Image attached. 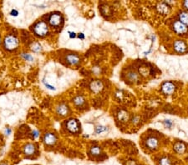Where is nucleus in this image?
Returning <instances> with one entry per match:
<instances>
[{
	"label": "nucleus",
	"mask_w": 188,
	"mask_h": 165,
	"mask_svg": "<svg viewBox=\"0 0 188 165\" xmlns=\"http://www.w3.org/2000/svg\"><path fill=\"white\" fill-rule=\"evenodd\" d=\"M4 45L5 48L9 50H13L15 49L19 45V41L14 36H8L5 38L4 40Z\"/></svg>",
	"instance_id": "nucleus-1"
},
{
	"label": "nucleus",
	"mask_w": 188,
	"mask_h": 165,
	"mask_svg": "<svg viewBox=\"0 0 188 165\" xmlns=\"http://www.w3.org/2000/svg\"><path fill=\"white\" fill-rule=\"evenodd\" d=\"M34 32L39 36H44L45 34H47L48 33L47 24L44 22L38 23L34 27Z\"/></svg>",
	"instance_id": "nucleus-2"
},
{
	"label": "nucleus",
	"mask_w": 188,
	"mask_h": 165,
	"mask_svg": "<svg viewBox=\"0 0 188 165\" xmlns=\"http://www.w3.org/2000/svg\"><path fill=\"white\" fill-rule=\"evenodd\" d=\"M173 29L178 34H185L187 32V27L180 21H176L173 23Z\"/></svg>",
	"instance_id": "nucleus-3"
},
{
	"label": "nucleus",
	"mask_w": 188,
	"mask_h": 165,
	"mask_svg": "<svg viewBox=\"0 0 188 165\" xmlns=\"http://www.w3.org/2000/svg\"><path fill=\"white\" fill-rule=\"evenodd\" d=\"M162 89L163 93L170 95V94L174 93V91H175V89H176V87H175V85L173 84L172 82H166L162 84Z\"/></svg>",
	"instance_id": "nucleus-4"
},
{
	"label": "nucleus",
	"mask_w": 188,
	"mask_h": 165,
	"mask_svg": "<svg viewBox=\"0 0 188 165\" xmlns=\"http://www.w3.org/2000/svg\"><path fill=\"white\" fill-rule=\"evenodd\" d=\"M174 48L177 53H182L186 52V50H187V45L182 40H177L174 43Z\"/></svg>",
	"instance_id": "nucleus-5"
},
{
	"label": "nucleus",
	"mask_w": 188,
	"mask_h": 165,
	"mask_svg": "<svg viewBox=\"0 0 188 165\" xmlns=\"http://www.w3.org/2000/svg\"><path fill=\"white\" fill-rule=\"evenodd\" d=\"M62 20V17L59 14H52L51 17L49 18V23L52 26H58L60 24Z\"/></svg>",
	"instance_id": "nucleus-6"
},
{
	"label": "nucleus",
	"mask_w": 188,
	"mask_h": 165,
	"mask_svg": "<svg viewBox=\"0 0 188 165\" xmlns=\"http://www.w3.org/2000/svg\"><path fill=\"white\" fill-rule=\"evenodd\" d=\"M67 128L68 129L72 132V133H76L79 130V124L78 122L74 119H70L67 124Z\"/></svg>",
	"instance_id": "nucleus-7"
},
{
	"label": "nucleus",
	"mask_w": 188,
	"mask_h": 165,
	"mask_svg": "<svg viewBox=\"0 0 188 165\" xmlns=\"http://www.w3.org/2000/svg\"><path fill=\"white\" fill-rule=\"evenodd\" d=\"M90 88L94 93H99V91L102 90V88H103V83L99 80L93 81L90 83Z\"/></svg>",
	"instance_id": "nucleus-8"
},
{
	"label": "nucleus",
	"mask_w": 188,
	"mask_h": 165,
	"mask_svg": "<svg viewBox=\"0 0 188 165\" xmlns=\"http://www.w3.org/2000/svg\"><path fill=\"white\" fill-rule=\"evenodd\" d=\"M44 141L47 145H53L56 142V137L53 134H46L44 136Z\"/></svg>",
	"instance_id": "nucleus-9"
},
{
	"label": "nucleus",
	"mask_w": 188,
	"mask_h": 165,
	"mask_svg": "<svg viewBox=\"0 0 188 165\" xmlns=\"http://www.w3.org/2000/svg\"><path fill=\"white\" fill-rule=\"evenodd\" d=\"M146 145L149 149H157V147L158 146V140L156 138H153V137L149 138L146 141Z\"/></svg>",
	"instance_id": "nucleus-10"
},
{
	"label": "nucleus",
	"mask_w": 188,
	"mask_h": 165,
	"mask_svg": "<svg viewBox=\"0 0 188 165\" xmlns=\"http://www.w3.org/2000/svg\"><path fill=\"white\" fill-rule=\"evenodd\" d=\"M157 9H158V10L159 12L162 14H167L169 12H170V7L168 4H165V3H162V4H160L158 7H157Z\"/></svg>",
	"instance_id": "nucleus-11"
},
{
	"label": "nucleus",
	"mask_w": 188,
	"mask_h": 165,
	"mask_svg": "<svg viewBox=\"0 0 188 165\" xmlns=\"http://www.w3.org/2000/svg\"><path fill=\"white\" fill-rule=\"evenodd\" d=\"M68 112V107H67L66 105H64V104H60L57 108V113L59 114V115H61V116H65V115H67Z\"/></svg>",
	"instance_id": "nucleus-12"
},
{
	"label": "nucleus",
	"mask_w": 188,
	"mask_h": 165,
	"mask_svg": "<svg viewBox=\"0 0 188 165\" xmlns=\"http://www.w3.org/2000/svg\"><path fill=\"white\" fill-rule=\"evenodd\" d=\"M66 60L70 64H77L79 62V58L78 56L74 55V54H69L68 56L66 57Z\"/></svg>",
	"instance_id": "nucleus-13"
},
{
	"label": "nucleus",
	"mask_w": 188,
	"mask_h": 165,
	"mask_svg": "<svg viewBox=\"0 0 188 165\" xmlns=\"http://www.w3.org/2000/svg\"><path fill=\"white\" fill-rule=\"evenodd\" d=\"M179 19H180V22L182 23L183 24H185L186 26L188 25V13H187V12L180 13Z\"/></svg>",
	"instance_id": "nucleus-14"
},
{
	"label": "nucleus",
	"mask_w": 188,
	"mask_h": 165,
	"mask_svg": "<svg viewBox=\"0 0 188 165\" xmlns=\"http://www.w3.org/2000/svg\"><path fill=\"white\" fill-rule=\"evenodd\" d=\"M35 151V147L32 144H29L24 147V154L27 155H32Z\"/></svg>",
	"instance_id": "nucleus-15"
},
{
	"label": "nucleus",
	"mask_w": 188,
	"mask_h": 165,
	"mask_svg": "<svg viewBox=\"0 0 188 165\" xmlns=\"http://www.w3.org/2000/svg\"><path fill=\"white\" fill-rule=\"evenodd\" d=\"M185 149H186V147L182 143H177L174 146V149L178 154H183L184 151H185Z\"/></svg>",
	"instance_id": "nucleus-16"
},
{
	"label": "nucleus",
	"mask_w": 188,
	"mask_h": 165,
	"mask_svg": "<svg viewBox=\"0 0 188 165\" xmlns=\"http://www.w3.org/2000/svg\"><path fill=\"white\" fill-rule=\"evenodd\" d=\"M118 118L120 119V121H122V122H125V121H127L128 120V118H129V115L128 114L124 111V110H121L120 111L119 113H118Z\"/></svg>",
	"instance_id": "nucleus-17"
},
{
	"label": "nucleus",
	"mask_w": 188,
	"mask_h": 165,
	"mask_svg": "<svg viewBox=\"0 0 188 165\" xmlns=\"http://www.w3.org/2000/svg\"><path fill=\"white\" fill-rule=\"evenodd\" d=\"M84 102V98L82 97H80V96H78V97H76V98L74 99V103H75V105H77V106L82 105Z\"/></svg>",
	"instance_id": "nucleus-18"
},
{
	"label": "nucleus",
	"mask_w": 188,
	"mask_h": 165,
	"mask_svg": "<svg viewBox=\"0 0 188 165\" xmlns=\"http://www.w3.org/2000/svg\"><path fill=\"white\" fill-rule=\"evenodd\" d=\"M31 49L34 52H39V51H41L42 47L39 43H34V44L32 45Z\"/></svg>",
	"instance_id": "nucleus-19"
},
{
	"label": "nucleus",
	"mask_w": 188,
	"mask_h": 165,
	"mask_svg": "<svg viewBox=\"0 0 188 165\" xmlns=\"http://www.w3.org/2000/svg\"><path fill=\"white\" fill-rule=\"evenodd\" d=\"M160 165H172V163H171L169 159L162 158V159L160 160Z\"/></svg>",
	"instance_id": "nucleus-20"
},
{
	"label": "nucleus",
	"mask_w": 188,
	"mask_h": 165,
	"mask_svg": "<svg viewBox=\"0 0 188 165\" xmlns=\"http://www.w3.org/2000/svg\"><path fill=\"white\" fill-rule=\"evenodd\" d=\"M106 127H103V126H98V127H96V129H95V132L97 133V134H100V133H103L104 131H106Z\"/></svg>",
	"instance_id": "nucleus-21"
},
{
	"label": "nucleus",
	"mask_w": 188,
	"mask_h": 165,
	"mask_svg": "<svg viewBox=\"0 0 188 165\" xmlns=\"http://www.w3.org/2000/svg\"><path fill=\"white\" fill-rule=\"evenodd\" d=\"M22 57L24 58L25 60L29 61V62H31V61H33V59H34V58L32 57L31 55L27 54V53H23V54H22Z\"/></svg>",
	"instance_id": "nucleus-22"
},
{
	"label": "nucleus",
	"mask_w": 188,
	"mask_h": 165,
	"mask_svg": "<svg viewBox=\"0 0 188 165\" xmlns=\"http://www.w3.org/2000/svg\"><path fill=\"white\" fill-rule=\"evenodd\" d=\"M91 153L94 155H98L100 154V149L99 147H93L91 149Z\"/></svg>",
	"instance_id": "nucleus-23"
},
{
	"label": "nucleus",
	"mask_w": 188,
	"mask_h": 165,
	"mask_svg": "<svg viewBox=\"0 0 188 165\" xmlns=\"http://www.w3.org/2000/svg\"><path fill=\"white\" fill-rule=\"evenodd\" d=\"M165 124H166V126H167V128H170V127L172 125V123L170 120H166V121H165Z\"/></svg>",
	"instance_id": "nucleus-24"
},
{
	"label": "nucleus",
	"mask_w": 188,
	"mask_h": 165,
	"mask_svg": "<svg viewBox=\"0 0 188 165\" xmlns=\"http://www.w3.org/2000/svg\"><path fill=\"white\" fill-rule=\"evenodd\" d=\"M19 14V13H18V11L15 10V9H13V10L11 11V15L12 16H17Z\"/></svg>",
	"instance_id": "nucleus-25"
},
{
	"label": "nucleus",
	"mask_w": 188,
	"mask_h": 165,
	"mask_svg": "<svg viewBox=\"0 0 188 165\" xmlns=\"http://www.w3.org/2000/svg\"><path fill=\"white\" fill-rule=\"evenodd\" d=\"M33 135H34V138H37V137L39 136V132H38L37 130H34V131L33 132Z\"/></svg>",
	"instance_id": "nucleus-26"
},
{
	"label": "nucleus",
	"mask_w": 188,
	"mask_h": 165,
	"mask_svg": "<svg viewBox=\"0 0 188 165\" xmlns=\"http://www.w3.org/2000/svg\"><path fill=\"white\" fill-rule=\"evenodd\" d=\"M45 85H46V87H48V88H49V89H52V90H54V89H55L54 87H53V86L49 85V84H48V83H45Z\"/></svg>",
	"instance_id": "nucleus-27"
},
{
	"label": "nucleus",
	"mask_w": 188,
	"mask_h": 165,
	"mask_svg": "<svg viewBox=\"0 0 188 165\" xmlns=\"http://www.w3.org/2000/svg\"><path fill=\"white\" fill-rule=\"evenodd\" d=\"M11 133V130L9 129H5V134L6 135H9Z\"/></svg>",
	"instance_id": "nucleus-28"
},
{
	"label": "nucleus",
	"mask_w": 188,
	"mask_h": 165,
	"mask_svg": "<svg viewBox=\"0 0 188 165\" xmlns=\"http://www.w3.org/2000/svg\"><path fill=\"white\" fill-rule=\"evenodd\" d=\"M69 37L71 38H73L75 37V33H69Z\"/></svg>",
	"instance_id": "nucleus-29"
},
{
	"label": "nucleus",
	"mask_w": 188,
	"mask_h": 165,
	"mask_svg": "<svg viewBox=\"0 0 188 165\" xmlns=\"http://www.w3.org/2000/svg\"><path fill=\"white\" fill-rule=\"evenodd\" d=\"M184 6L186 7V9H188V1H186V2L184 3Z\"/></svg>",
	"instance_id": "nucleus-30"
},
{
	"label": "nucleus",
	"mask_w": 188,
	"mask_h": 165,
	"mask_svg": "<svg viewBox=\"0 0 188 165\" xmlns=\"http://www.w3.org/2000/svg\"><path fill=\"white\" fill-rule=\"evenodd\" d=\"M79 38H84V36L83 35V33H79Z\"/></svg>",
	"instance_id": "nucleus-31"
},
{
	"label": "nucleus",
	"mask_w": 188,
	"mask_h": 165,
	"mask_svg": "<svg viewBox=\"0 0 188 165\" xmlns=\"http://www.w3.org/2000/svg\"><path fill=\"white\" fill-rule=\"evenodd\" d=\"M0 165H7V164H1Z\"/></svg>",
	"instance_id": "nucleus-32"
}]
</instances>
